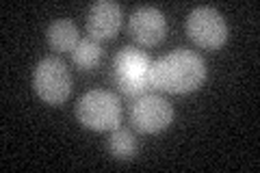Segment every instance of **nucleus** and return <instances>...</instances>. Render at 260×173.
Masks as SVG:
<instances>
[{"label":"nucleus","mask_w":260,"mask_h":173,"mask_svg":"<svg viewBox=\"0 0 260 173\" xmlns=\"http://www.w3.org/2000/svg\"><path fill=\"white\" fill-rule=\"evenodd\" d=\"M206 78V63L204 59L193 52L180 48L158 61L152 63L150 85L162 93H189L198 89Z\"/></svg>","instance_id":"1"},{"label":"nucleus","mask_w":260,"mask_h":173,"mask_svg":"<svg viewBox=\"0 0 260 173\" xmlns=\"http://www.w3.org/2000/svg\"><path fill=\"white\" fill-rule=\"evenodd\" d=\"M152 59L135 46H124L113 59V82L126 97H139L148 93Z\"/></svg>","instance_id":"2"},{"label":"nucleus","mask_w":260,"mask_h":173,"mask_svg":"<svg viewBox=\"0 0 260 173\" xmlns=\"http://www.w3.org/2000/svg\"><path fill=\"white\" fill-rule=\"evenodd\" d=\"M76 117L85 128L115 130L121 121L119 97L107 89H91L76 104Z\"/></svg>","instance_id":"3"},{"label":"nucleus","mask_w":260,"mask_h":173,"mask_svg":"<svg viewBox=\"0 0 260 173\" xmlns=\"http://www.w3.org/2000/svg\"><path fill=\"white\" fill-rule=\"evenodd\" d=\"M32 87L46 104H63L72 93V74L59 56H46L37 63Z\"/></svg>","instance_id":"4"},{"label":"nucleus","mask_w":260,"mask_h":173,"mask_svg":"<svg viewBox=\"0 0 260 173\" xmlns=\"http://www.w3.org/2000/svg\"><path fill=\"white\" fill-rule=\"evenodd\" d=\"M130 121L137 132L158 134L174 121V106L167 97L158 93H143L135 97V104L130 109Z\"/></svg>","instance_id":"5"},{"label":"nucleus","mask_w":260,"mask_h":173,"mask_svg":"<svg viewBox=\"0 0 260 173\" xmlns=\"http://www.w3.org/2000/svg\"><path fill=\"white\" fill-rule=\"evenodd\" d=\"M186 35L200 48L217 50L228 39V24L215 7H198L186 18Z\"/></svg>","instance_id":"6"},{"label":"nucleus","mask_w":260,"mask_h":173,"mask_svg":"<svg viewBox=\"0 0 260 173\" xmlns=\"http://www.w3.org/2000/svg\"><path fill=\"white\" fill-rule=\"evenodd\" d=\"M128 32L133 35L137 44H141L145 48H152L162 41L167 32V22L156 7H137L130 13L128 20Z\"/></svg>","instance_id":"7"},{"label":"nucleus","mask_w":260,"mask_h":173,"mask_svg":"<svg viewBox=\"0 0 260 173\" xmlns=\"http://www.w3.org/2000/svg\"><path fill=\"white\" fill-rule=\"evenodd\" d=\"M121 26V7L113 0H98L87 15V32L93 39H109Z\"/></svg>","instance_id":"8"},{"label":"nucleus","mask_w":260,"mask_h":173,"mask_svg":"<svg viewBox=\"0 0 260 173\" xmlns=\"http://www.w3.org/2000/svg\"><path fill=\"white\" fill-rule=\"evenodd\" d=\"M46 35H48V44H50V48L56 52H72L76 48V44L80 41L78 26L68 18L54 20L50 26H48Z\"/></svg>","instance_id":"9"},{"label":"nucleus","mask_w":260,"mask_h":173,"mask_svg":"<svg viewBox=\"0 0 260 173\" xmlns=\"http://www.w3.org/2000/svg\"><path fill=\"white\" fill-rule=\"evenodd\" d=\"M102 46H100V41L93 39V37H85V39H80L76 48L72 50V61H74L80 70H91L95 67L98 63H100L102 59Z\"/></svg>","instance_id":"10"},{"label":"nucleus","mask_w":260,"mask_h":173,"mask_svg":"<svg viewBox=\"0 0 260 173\" xmlns=\"http://www.w3.org/2000/svg\"><path fill=\"white\" fill-rule=\"evenodd\" d=\"M109 152L119 160H133L137 154V139L128 128H115L111 130L109 136Z\"/></svg>","instance_id":"11"}]
</instances>
